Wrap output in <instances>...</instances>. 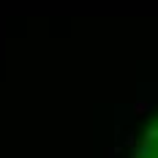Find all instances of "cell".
Returning <instances> with one entry per match:
<instances>
[{
    "instance_id": "1",
    "label": "cell",
    "mask_w": 158,
    "mask_h": 158,
    "mask_svg": "<svg viewBox=\"0 0 158 158\" xmlns=\"http://www.w3.org/2000/svg\"><path fill=\"white\" fill-rule=\"evenodd\" d=\"M142 142H144V144H153V147L158 150V120L147 126V131H144V136H142Z\"/></svg>"
},
{
    "instance_id": "2",
    "label": "cell",
    "mask_w": 158,
    "mask_h": 158,
    "mask_svg": "<svg viewBox=\"0 0 158 158\" xmlns=\"http://www.w3.org/2000/svg\"><path fill=\"white\" fill-rule=\"evenodd\" d=\"M144 112H150V101H136L134 104V114H144Z\"/></svg>"
},
{
    "instance_id": "3",
    "label": "cell",
    "mask_w": 158,
    "mask_h": 158,
    "mask_svg": "<svg viewBox=\"0 0 158 158\" xmlns=\"http://www.w3.org/2000/svg\"><path fill=\"white\" fill-rule=\"evenodd\" d=\"M156 158H158V156H156Z\"/></svg>"
}]
</instances>
